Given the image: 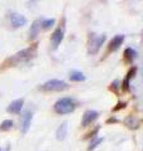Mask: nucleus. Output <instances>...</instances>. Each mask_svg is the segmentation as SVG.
<instances>
[{
    "label": "nucleus",
    "mask_w": 143,
    "mask_h": 151,
    "mask_svg": "<svg viewBox=\"0 0 143 151\" xmlns=\"http://www.w3.org/2000/svg\"><path fill=\"white\" fill-rule=\"evenodd\" d=\"M75 110V102L69 97H63L54 103V111L58 115H68Z\"/></svg>",
    "instance_id": "f257e3e1"
},
{
    "label": "nucleus",
    "mask_w": 143,
    "mask_h": 151,
    "mask_svg": "<svg viewBox=\"0 0 143 151\" xmlns=\"http://www.w3.org/2000/svg\"><path fill=\"white\" fill-rule=\"evenodd\" d=\"M35 52H36V45L30 47V48H26V49H23L20 52H18L16 54H14L8 62L11 63V64H20L24 62H28V60L31 59L35 55Z\"/></svg>",
    "instance_id": "f03ea898"
},
{
    "label": "nucleus",
    "mask_w": 143,
    "mask_h": 151,
    "mask_svg": "<svg viewBox=\"0 0 143 151\" xmlns=\"http://www.w3.org/2000/svg\"><path fill=\"white\" fill-rule=\"evenodd\" d=\"M69 86L68 83L64 82V81H60V79H50V81L45 82L44 84L41 86L43 91H46V92H59V91H64Z\"/></svg>",
    "instance_id": "7ed1b4c3"
},
{
    "label": "nucleus",
    "mask_w": 143,
    "mask_h": 151,
    "mask_svg": "<svg viewBox=\"0 0 143 151\" xmlns=\"http://www.w3.org/2000/svg\"><path fill=\"white\" fill-rule=\"evenodd\" d=\"M106 39H107L106 34H102L99 37H92V34H90V42H89V47H88V53L89 54L98 53V50L101 49V47L104 44Z\"/></svg>",
    "instance_id": "20e7f679"
},
{
    "label": "nucleus",
    "mask_w": 143,
    "mask_h": 151,
    "mask_svg": "<svg viewBox=\"0 0 143 151\" xmlns=\"http://www.w3.org/2000/svg\"><path fill=\"white\" fill-rule=\"evenodd\" d=\"M63 38H64V30L61 28H56V29L53 32L50 38V42H51V48L56 49L60 45V43L63 42Z\"/></svg>",
    "instance_id": "39448f33"
},
{
    "label": "nucleus",
    "mask_w": 143,
    "mask_h": 151,
    "mask_svg": "<svg viewBox=\"0 0 143 151\" xmlns=\"http://www.w3.org/2000/svg\"><path fill=\"white\" fill-rule=\"evenodd\" d=\"M10 24L14 29L20 28V27L26 24V18L19 13H11L10 14Z\"/></svg>",
    "instance_id": "423d86ee"
},
{
    "label": "nucleus",
    "mask_w": 143,
    "mask_h": 151,
    "mask_svg": "<svg viewBox=\"0 0 143 151\" xmlns=\"http://www.w3.org/2000/svg\"><path fill=\"white\" fill-rule=\"evenodd\" d=\"M98 116H99V113L97 111H93V110L85 111L83 117H82V126L85 127V126H88L90 124H93V122L98 119Z\"/></svg>",
    "instance_id": "0eeeda50"
},
{
    "label": "nucleus",
    "mask_w": 143,
    "mask_h": 151,
    "mask_svg": "<svg viewBox=\"0 0 143 151\" xmlns=\"http://www.w3.org/2000/svg\"><path fill=\"white\" fill-rule=\"evenodd\" d=\"M31 119H33V113L31 111H26L23 115L21 119V132L23 134H26L30 129V124H31Z\"/></svg>",
    "instance_id": "6e6552de"
},
{
    "label": "nucleus",
    "mask_w": 143,
    "mask_h": 151,
    "mask_svg": "<svg viewBox=\"0 0 143 151\" xmlns=\"http://www.w3.org/2000/svg\"><path fill=\"white\" fill-rule=\"evenodd\" d=\"M124 42V35H122V34H118L113 38V39L111 40V43H109L108 45V50L109 52H116L119 49V47L122 45V43Z\"/></svg>",
    "instance_id": "1a4fd4ad"
},
{
    "label": "nucleus",
    "mask_w": 143,
    "mask_h": 151,
    "mask_svg": "<svg viewBox=\"0 0 143 151\" xmlns=\"http://www.w3.org/2000/svg\"><path fill=\"white\" fill-rule=\"evenodd\" d=\"M24 106V100L23 98H19V100H15V101H13L10 105L8 106V112L9 113H19L21 111V108Z\"/></svg>",
    "instance_id": "9d476101"
},
{
    "label": "nucleus",
    "mask_w": 143,
    "mask_h": 151,
    "mask_svg": "<svg viewBox=\"0 0 143 151\" xmlns=\"http://www.w3.org/2000/svg\"><path fill=\"white\" fill-rule=\"evenodd\" d=\"M136 72H137V67L136 65H133V67L128 70V73H127V76H126V79L123 81V83H122V89L123 91H128L129 89V81L132 79V77L136 74Z\"/></svg>",
    "instance_id": "9b49d317"
},
{
    "label": "nucleus",
    "mask_w": 143,
    "mask_h": 151,
    "mask_svg": "<svg viewBox=\"0 0 143 151\" xmlns=\"http://www.w3.org/2000/svg\"><path fill=\"white\" fill-rule=\"evenodd\" d=\"M40 29H41V27H40V19H38V20H35L34 23H33V25L30 27V30H29V39H30V40L35 39L36 35L39 34Z\"/></svg>",
    "instance_id": "f8f14e48"
},
{
    "label": "nucleus",
    "mask_w": 143,
    "mask_h": 151,
    "mask_svg": "<svg viewBox=\"0 0 143 151\" xmlns=\"http://www.w3.org/2000/svg\"><path fill=\"white\" fill-rule=\"evenodd\" d=\"M66 132H68V124L66 122H63L58 129H56V132H55V136H56V140H64L65 136H66Z\"/></svg>",
    "instance_id": "ddd939ff"
},
{
    "label": "nucleus",
    "mask_w": 143,
    "mask_h": 151,
    "mask_svg": "<svg viewBox=\"0 0 143 151\" xmlns=\"http://www.w3.org/2000/svg\"><path fill=\"white\" fill-rule=\"evenodd\" d=\"M69 78L73 82H83L85 79V76L82 72H79V70H72L69 73Z\"/></svg>",
    "instance_id": "4468645a"
},
{
    "label": "nucleus",
    "mask_w": 143,
    "mask_h": 151,
    "mask_svg": "<svg viewBox=\"0 0 143 151\" xmlns=\"http://www.w3.org/2000/svg\"><path fill=\"white\" fill-rule=\"evenodd\" d=\"M124 58L128 63H133V60L137 58V52L133 48H127L124 50Z\"/></svg>",
    "instance_id": "2eb2a0df"
},
{
    "label": "nucleus",
    "mask_w": 143,
    "mask_h": 151,
    "mask_svg": "<svg viewBox=\"0 0 143 151\" xmlns=\"http://www.w3.org/2000/svg\"><path fill=\"white\" fill-rule=\"evenodd\" d=\"M54 23H55L54 19H40V27L41 29H45V30L53 27Z\"/></svg>",
    "instance_id": "dca6fc26"
},
{
    "label": "nucleus",
    "mask_w": 143,
    "mask_h": 151,
    "mask_svg": "<svg viewBox=\"0 0 143 151\" xmlns=\"http://www.w3.org/2000/svg\"><path fill=\"white\" fill-rule=\"evenodd\" d=\"M13 126H14V122L11 120H5L0 125V131H8V130H10Z\"/></svg>",
    "instance_id": "f3484780"
},
{
    "label": "nucleus",
    "mask_w": 143,
    "mask_h": 151,
    "mask_svg": "<svg viewBox=\"0 0 143 151\" xmlns=\"http://www.w3.org/2000/svg\"><path fill=\"white\" fill-rule=\"evenodd\" d=\"M103 142V137H98V139H93V141L90 142V145H89V147H88V151H92V150H94L97 146L99 145V144H102Z\"/></svg>",
    "instance_id": "a211bd4d"
},
{
    "label": "nucleus",
    "mask_w": 143,
    "mask_h": 151,
    "mask_svg": "<svg viewBox=\"0 0 143 151\" xmlns=\"http://www.w3.org/2000/svg\"><path fill=\"white\" fill-rule=\"evenodd\" d=\"M118 84H119V82H118V81H114V82L111 84V89H112V91H117V89L119 88Z\"/></svg>",
    "instance_id": "6ab92c4d"
},
{
    "label": "nucleus",
    "mask_w": 143,
    "mask_h": 151,
    "mask_svg": "<svg viewBox=\"0 0 143 151\" xmlns=\"http://www.w3.org/2000/svg\"><path fill=\"white\" fill-rule=\"evenodd\" d=\"M126 106V103H123V102H119L118 105H117V107H114L113 108V111H118V110H121V108H123Z\"/></svg>",
    "instance_id": "aec40b11"
},
{
    "label": "nucleus",
    "mask_w": 143,
    "mask_h": 151,
    "mask_svg": "<svg viewBox=\"0 0 143 151\" xmlns=\"http://www.w3.org/2000/svg\"><path fill=\"white\" fill-rule=\"evenodd\" d=\"M117 121H118L117 119H113V117H112V119H109L107 122H108V124H111V122H117Z\"/></svg>",
    "instance_id": "412c9836"
},
{
    "label": "nucleus",
    "mask_w": 143,
    "mask_h": 151,
    "mask_svg": "<svg viewBox=\"0 0 143 151\" xmlns=\"http://www.w3.org/2000/svg\"><path fill=\"white\" fill-rule=\"evenodd\" d=\"M8 150H9V146H8V147H6V150H3L1 147H0V151H8Z\"/></svg>",
    "instance_id": "4be33fe9"
}]
</instances>
